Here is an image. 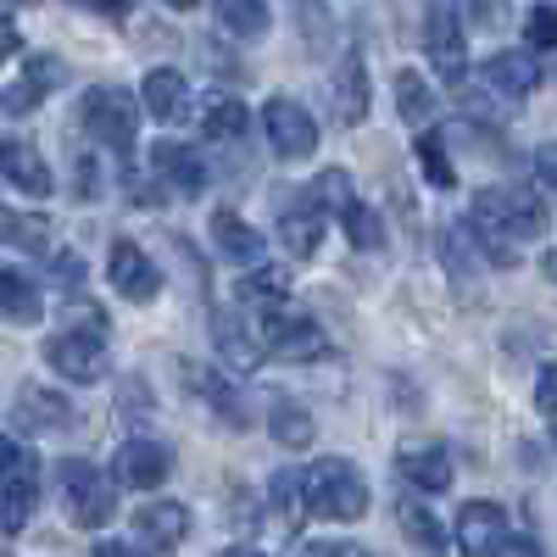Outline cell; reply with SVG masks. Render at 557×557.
Wrapping results in <instances>:
<instances>
[{"label": "cell", "mask_w": 557, "mask_h": 557, "mask_svg": "<svg viewBox=\"0 0 557 557\" xmlns=\"http://www.w3.org/2000/svg\"><path fill=\"white\" fill-rule=\"evenodd\" d=\"M212 341H218V351H223V362L235 368V374H251V368L262 362V330H246V318L240 312H212Z\"/></svg>", "instance_id": "e0dca14e"}, {"label": "cell", "mask_w": 557, "mask_h": 557, "mask_svg": "<svg viewBox=\"0 0 557 557\" xmlns=\"http://www.w3.org/2000/svg\"><path fill=\"white\" fill-rule=\"evenodd\" d=\"M78 123H84V134L96 139V146L128 157L134 134H139V101L128 96L123 84H96L84 96V107H78Z\"/></svg>", "instance_id": "277c9868"}, {"label": "cell", "mask_w": 557, "mask_h": 557, "mask_svg": "<svg viewBox=\"0 0 557 557\" xmlns=\"http://www.w3.org/2000/svg\"><path fill=\"white\" fill-rule=\"evenodd\" d=\"M457 546L469 557H496L507 546V513L496 502H462L457 513Z\"/></svg>", "instance_id": "4fadbf2b"}, {"label": "cell", "mask_w": 557, "mask_h": 557, "mask_svg": "<svg viewBox=\"0 0 557 557\" xmlns=\"http://www.w3.org/2000/svg\"><path fill=\"white\" fill-rule=\"evenodd\" d=\"M12 418H17L28 435H62V430H73V407H67V396L39 391V385H23V391H17Z\"/></svg>", "instance_id": "9a60e30c"}, {"label": "cell", "mask_w": 557, "mask_h": 557, "mask_svg": "<svg viewBox=\"0 0 557 557\" xmlns=\"http://www.w3.org/2000/svg\"><path fill=\"white\" fill-rule=\"evenodd\" d=\"M341 223H346V235H351V246L357 251H380L385 246V223H380V212L374 207H351V212H341Z\"/></svg>", "instance_id": "8d00e7d4"}, {"label": "cell", "mask_w": 557, "mask_h": 557, "mask_svg": "<svg viewBox=\"0 0 557 557\" xmlns=\"http://www.w3.org/2000/svg\"><path fill=\"white\" fill-rule=\"evenodd\" d=\"M268 496H273V513H278V524H301V513H307V474H296V469H278L273 474V485H268Z\"/></svg>", "instance_id": "d6a6232c"}, {"label": "cell", "mask_w": 557, "mask_h": 557, "mask_svg": "<svg viewBox=\"0 0 557 557\" xmlns=\"http://www.w3.org/2000/svg\"><path fill=\"white\" fill-rule=\"evenodd\" d=\"M307 513L335 524H357L368 513V480L351 469V457H323L307 469Z\"/></svg>", "instance_id": "7a4b0ae2"}, {"label": "cell", "mask_w": 557, "mask_h": 557, "mask_svg": "<svg viewBox=\"0 0 557 557\" xmlns=\"http://www.w3.org/2000/svg\"><path fill=\"white\" fill-rule=\"evenodd\" d=\"M496 557H541V546H535L530 535H507V546H502Z\"/></svg>", "instance_id": "c3c4849f"}, {"label": "cell", "mask_w": 557, "mask_h": 557, "mask_svg": "<svg viewBox=\"0 0 557 557\" xmlns=\"http://www.w3.org/2000/svg\"><path fill=\"white\" fill-rule=\"evenodd\" d=\"M457 17L474 28H496L502 23V0H457Z\"/></svg>", "instance_id": "ab89813d"}, {"label": "cell", "mask_w": 557, "mask_h": 557, "mask_svg": "<svg viewBox=\"0 0 557 557\" xmlns=\"http://www.w3.org/2000/svg\"><path fill=\"white\" fill-rule=\"evenodd\" d=\"M134 535H139V546L173 552V546H184V535H190V507L184 502H139L134 507Z\"/></svg>", "instance_id": "5bb4252c"}, {"label": "cell", "mask_w": 557, "mask_h": 557, "mask_svg": "<svg viewBox=\"0 0 557 557\" xmlns=\"http://www.w3.org/2000/svg\"><path fill=\"white\" fill-rule=\"evenodd\" d=\"M524 51H557V0H541L524 17Z\"/></svg>", "instance_id": "74e56055"}, {"label": "cell", "mask_w": 557, "mask_h": 557, "mask_svg": "<svg viewBox=\"0 0 557 557\" xmlns=\"http://www.w3.org/2000/svg\"><path fill=\"white\" fill-rule=\"evenodd\" d=\"M45 362H51L62 380H73V385H101L107 368H112L107 341L101 335H78V330H62V335L45 341Z\"/></svg>", "instance_id": "52a82bcc"}, {"label": "cell", "mask_w": 557, "mask_h": 557, "mask_svg": "<svg viewBox=\"0 0 557 557\" xmlns=\"http://www.w3.org/2000/svg\"><path fill=\"white\" fill-rule=\"evenodd\" d=\"M0 312L12 323H39V312H45L39 278H28L23 268H0Z\"/></svg>", "instance_id": "484cf974"}, {"label": "cell", "mask_w": 557, "mask_h": 557, "mask_svg": "<svg viewBox=\"0 0 557 557\" xmlns=\"http://www.w3.org/2000/svg\"><path fill=\"white\" fill-rule=\"evenodd\" d=\"M67 318H73V330H78V335H101V341H107L101 307H89V301H73V312H67Z\"/></svg>", "instance_id": "7bdbcfd3"}, {"label": "cell", "mask_w": 557, "mask_h": 557, "mask_svg": "<svg viewBox=\"0 0 557 557\" xmlns=\"http://www.w3.org/2000/svg\"><path fill=\"white\" fill-rule=\"evenodd\" d=\"M535 178H541L546 190L557 196V139H546V146L535 151Z\"/></svg>", "instance_id": "ee69618b"}, {"label": "cell", "mask_w": 557, "mask_h": 557, "mask_svg": "<svg viewBox=\"0 0 557 557\" xmlns=\"http://www.w3.org/2000/svg\"><path fill=\"white\" fill-rule=\"evenodd\" d=\"M96 557H139V552L123 546V541H107V546H96Z\"/></svg>", "instance_id": "681fc988"}, {"label": "cell", "mask_w": 557, "mask_h": 557, "mask_svg": "<svg viewBox=\"0 0 557 557\" xmlns=\"http://www.w3.org/2000/svg\"><path fill=\"white\" fill-rule=\"evenodd\" d=\"M0 173H7L23 196H51V168H45V157L28 146V139H7V151H0Z\"/></svg>", "instance_id": "cb8c5ba5"}, {"label": "cell", "mask_w": 557, "mask_h": 557, "mask_svg": "<svg viewBox=\"0 0 557 557\" xmlns=\"http://www.w3.org/2000/svg\"><path fill=\"white\" fill-rule=\"evenodd\" d=\"M23 462H28V451H23L12 435H0V480H12V474L23 469Z\"/></svg>", "instance_id": "f6af8a7d"}, {"label": "cell", "mask_w": 557, "mask_h": 557, "mask_svg": "<svg viewBox=\"0 0 557 557\" xmlns=\"http://www.w3.org/2000/svg\"><path fill=\"white\" fill-rule=\"evenodd\" d=\"M212 240H218V251L228 257V262H257L262 257V235L235 212V207H218L212 212Z\"/></svg>", "instance_id": "d4e9b609"}, {"label": "cell", "mask_w": 557, "mask_h": 557, "mask_svg": "<svg viewBox=\"0 0 557 557\" xmlns=\"http://www.w3.org/2000/svg\"><path fill=\"white\" fill-rule=\"evenodd\" d=\"M480 84L496 89V101L519 107L524 96H535V89H541V62H535V51H496L480 67Z\"/></svg>", "instance_id": "8fae6325"}, {"label": "cell", "mask_w": 557, "mask_h": 557, "mask_svg": "<svg viewBox=\"0 0 557 557\" xmlns=\"http://www.w3.org/2000/svg\"><path fill=\"white\" fill-rule=\"evenodd\" d=\"M57 84H62V62H57V57H23V73H17V84L7 89V112L28 117Z\"/></svg>", "instance_id": "44dd1931"}, {"label": "cell", "mask_w": 557, "mask_h": 557, "mask_svg": "<svg viewBox=\"0 0 557 557\" xmlns=\"http://www.w3.org/2000/svg\"><path fill=\"white\" fill-rule=\"evenodd\" d=\"M401 480L412 485V491H424V496H435V491H446L451 485V457H446V446H435V441H424V446H401Z\"/></svg>", "instance_id": "d6986e66"}, {"label": "cell", "mask_w": 557, "mask_h": 557, "mask_svg": "<svg viewBox=\"0 0 557 557\" xmlns=\"http://www.w3.org/2000/svg\"><path fill=\"white\" fill-rule=\"evenodd\" d=\"M396 519H401V535L424 552V557H446V530H441V519H435L418 496L396 502Z\"/></svg>", "instance_id": "4316f807"}, {"label": "cell", "mask_w": 557, "mask_h": 557, "mask_svg": "<svg viewBox=\"0 0 557 557\" xmlns=\"http://www.w3.org/2000/svg\"><path fill=\"white\" fill-rule=\"evenodd\" d=\"M0 151H7V139H0Z\"/></svg>", "instance_id": "db71d44e"}, {"label": "cell", "mask_w": 557, "mask_h": 557, "mask_svg": "<svg viewBox=\"0 0 557 557\" xmlns=\"http://www.w3.org/2000/svg\"><path fill=\"white\" fill-rule=\"evenodd\" d=\"M139 107H146L157 123H184L190 117V84L173 67H151L146 84H139Z\"/></svg>", "instance_id": "ac0fdd59"}, {"label": "cell", "mask_w": 557, "mask_h": 557, "mask_svg": "<svg viewBox=\"0 0 557 557\" xmlns=\"http://www.w3.org/2000/svg\"><path fill=\"white\" fill-rule=\"evenodd\" d=\"M296 17H301V28H307V45H312V51H330L335 23H330V12H323V0H296Z\"/></svg>", "instance_id": "f35d334b"}, {"label": "cell", "mask_w": 557, "mask_h": 557, "mask_svg": "<svg viewBox=\"0 0 557 557\" xmlns=\"http://www.w3.org/2000/svg\"><path fill=\"white\" fill-rule=\"evenodd\" d=\"M285 296H290V273H285V268H251V278H240V301L278 307Z\"/></svg>", "instance_id": "e575fe53"}, {"label": "cell", "mask_w": 557, "mask_h": 557, "mask_svg": "<svg viewBox=\"0 0 557 557\" xmlns=\"http://www.w3.org/2000/svg\"><path fill=\"white\" fill-rule=\"evenodd\" d=\"M424 45H430V62L446 84H462L469 78V34H462V17L451 0H430L424 12Z\"/></svg>", "instance_id": "5b68a950"}, {"label": "cell", "mask_w": 557, "mask_h": 557, "mask_svg": "<svg viewBox=\"0 0 557 557\" xmlns=\"http://www.w3.org/2000/svg\"><path fill=\"white\" fill-rule=\"evenodd\" d=\"M330 112H335V123H362V117H368V67H362V57H357V51H346V57H341V67H335V84H330Z\"/></svg>", "instance_id": "ffe728a7"}, {"label": "cell", "mask_w": 557, "mask_h": 557, "mask_svg": "<svg viewBox=\"0 0 557 557\" xmlns=\"http://www.w3.org/2000/svg\"><path fill=\"white\" fill-rule=\"evenodd\" d=\"M469 235L496 268H513L519 246L546 235V201L535 190H502V184L480 190L469 207Z\"/></svg>", "instance_id": "6da1fadb"}, {"label": "cell", "mask_w": 557, "mask_h": 557, "mask_svg": "<svg viewBox=\"0 0 557 557\" xmlns=\"http://www.w3.org/2000/svg\"><path fill=\"white\" fill-rule=\"evenodd\" d=\"M57 485H62V513L78 530H107L112 524V513H117V480L101 474L89 457H62Z\"/></svg>", "instance_id": "3957f363"}, {"label": "cell", "mask_w": 557, "mask_h": 557, "mask_svg": "<svg viewBox=\"0 0 557 557\" xmlns=\"http://www.w3.org/2000/svg\"><path fill=\"white\" fill-rule=\"evenodd\" d=\"M184 380H190V391H201V396L218 407V418H223L228 430H251V418H257V412L246 407V391H235L223 374H212V368H201V374H196L190 362H184Z\"/></svg>", "instance_id": "7402d4cb"}, {"label": "cell", "mask_w": 557, "mask_h": 557, "mask_svg": "<svg viewBox=\"0 0 557 557\" xmlns=\"http://www.w3.org/2000/svg\"><path fill=\"white\" fill-rule=\"evenodd\" d=\"M51 278H57L62 290H78V285H84V257H78V251H57V257H51Z\"/></svg>", "instance_id": "60d3db41"}, {"label": "cell", "mask_w": 557, "mask_h": 557, "mask_svg": "<svg viewBox=\"0 0 557 557\" xmlns=\"http://www.w3.org/2000/svg\"><path fill=\"white\" fill-rule=\"evenodd\" d=\"M396 112H401L407 128H430L435 123V89L424 84V73H412V67L396 73Z\"/></svg>", "instance_id": "83f0119b"}, {"label": "cell", "mask_w": 557, "mask_h": 557, "mask_svg": "<svg viewBox=\"0 0 557 557\" xmlns=\"http://www.w3.org/2000/svg\"><path fill=\"white\" fill-rule=\"evenodd\" d=\"M323 218H330V212L318 207L312 184H307V190H296L290 201H278V240H285L290 257H312V251H318V240H323Z\"/></svg>", "instance_id": "7c38bea8"}, {"label": "cell", "mask_w": 557, "mask_h": 557, "mask_svg": "<svg viewBox=\"0 0 557 557\" xmlns=\"http://www.w3.org/2000/svg\"><path fill=\"white\" fill-rule=\"evenodd\" d=\"M307 557H368V546H357V541H318V546H307Z\"/></svg>", "instance_id": "7dc6e473"}, {"label": "cell", "mask_w": 557, "mask_h": 557, "mask_svg": "<svg viewBox=\"0 0 557 557\" xmlns=\"http://www.w3.org/2000/svg\"><path fill=\"white\" fill-rule=\"evenodd\" d=\"M541 273H546V278H552V285H557V246H552V251H546V257H541Z\"/></svg>", "instance_id": "f907efd6"}, {"label": "cell", "mask_w": 557, "mask_h": 557, "mask_svg": "<svg viewBox=\"0 0 557 557\" xmlns=\"http://www.w3.org/2000/svg\"><path fill=\"white\" fill-rule=\"evenodd\" d=\"M223 557H262V552H257V546H228Z\"/></svg>", "instance_id": "816d5d0a"}, {"label": "cell", "mask_w": 557, "mask_h": 557, "mask_svg": "<svg viewBox=\"0 0 557 557\" xmlns=\"http://www.w3.org/2000/svg\"><path fill=\"white\" fill-rule=\"evenodd\" d=\"M168 7H173V12H190V7H201V0H168Z\"/></svg>", "instance_id": "f5cc1de1"}, {"label": "cell", "mask_w": 557, "mask_h": 557, "mask_svg": "<svg viewBox=\"0 0 557 557\" xmlns=\"http://www.w3.org/2000/svg\"><path fill=\"white\" fill-rule=\"evenodd\" d=\"M312 196H318L323 212H351V207H357V196H351V173H346V168H323V173L312 178Z\"/></svg>", "instance_id": "d590c367"}, {"label": "cell", "mask_w": 557, "mask_h": 557, "mask_svg": "<svg viewBox=\"0 0 557 557\" xmlns=\"http://www.w3.org/2000/svg\"><path fill=\"white\" fill-rule=\"evenodd\" d=\"M262 346L273 357H290V362H312L330 351V335L318 330L307 312H285V307H268L262 312Z\"/></svg>", "instance_id": "ba28073f"}, {"label": "cell", "mask_w": 557, "mask_h": 557, "mask_svg": "<svg viewBox=\"0 0 557 557\" xmlns=\"http://www.w3.org/2000/svg\"><path fill=\"white\" fill-rule=\"evenodd\" d=\"M418 168H424V178L435 184V190H451L457 173H451V162H446V134H435V128L418 134Z\"/></svg>", "instance_id": "836d02e7"}, {"label": "cell", "mask_w": 557, "mask_h": 557, "mask_svg": "<svg viewBox=\"0 0 557 557\" xmlns=\"http://www.w3.org/2000/svg\"><path fill=\"white\" fill-rule=\"evenodd\" d=\"M34 502H39V469L28 457L12 480H0V535H17L34 519Z\"/></svg>", "instance_id": "603a6c76"}, {"label": "cell", "mask_w": 557, "mask_h": 557, "mask_svg": "<svg viewBox=\"0 0 557 557\" xmlns=\"http://www.w3.org/2000/svg\"><path fill=\"white\" fill-rule=\"evenodd\" d=\"M0 107H7V96H0Z\"/></svg>", "instance_id": "11a10c76"}, {"label": "cell", "mask_w": 557, "mask_h": 557, "mask_svg": "<svg viewBox=\"0 0 557 557\" xmlns=\"http://www.w3.org/2000/svg\"><path fill=\"white\" fill-rule=\"evenodd\" d=\"M107 268H112V290L123 296V301H157L162 296V273H157V262L139 251L134 240H112V257H107Z\"/></svg>", "instance_id": "30bf717a"}, {"label": "cell", "mask_w": 557, "mask_h": 557, "mask_svg": "<svg viewBox=\"0 0 557 557\" xmlns=\"http://www.w3.org/2000/svg\"><path fill=\"white\" fill-rule=\"evenodd\" d=\"M262 128H268L273 157H285V162H307V157L318 151V123H312V112H307L301 101H290V96H273V101L262 107Z\"/></svg>", "instance_id": "8992f818"}, {"label": "cell", "mask_w": 557, "mask_h": 557, "mask_svg": "<svg viewBox=\"0 0 557 557\" xmlns=\"http://www.w3.org/2000/svg\"><path fill=\"white\" fill-rule=\"evenodd\" d=\"M535 407H541L546 418H557V362L541 368V380H535Z\"/></svg>", "instance_id": "b9f144b4"}, {"label": "cell", "mask_w": 557, "mask_h": 557, "mask_svg": "<svg viewBox=\"0 0 557 557\" xmlns=\"http://www.w3.org/2000/svg\"><path fill=\"white\" fill-rule=\"evenodd\" d=\"M268 435L285 446V451H301V446H312V412L301 407V401H285L278 396L273 401V412H268Z\"/></svg>", "instance_id": "f1b7e54d"}, {"label": "cell", "mask_w": 557, "mask_h": 557, "mask_svg": "<svg viewBox=\"0 0 557 557\" xmlns=\"http://www.w3.org/2000/svg\"><path fill=\"white\" fill-rule=\"evenodd\" d=\"M251 117H246V101H212L201 112V134L212 139V146H235V139H246Z\"/></svg>", "instance_id": "f546056e"}, {"label": "cell", "mask_w": 557, "mask_h": 557, "mask_svg": "<svg viewBox=\"0 0 557 557\" xmlns=\"http://www.w3.org/2000/svg\"><path fill=\"white\" fill-rule=\"evenodd\" d=\"M151 173L168 178V190L178 196H201L207 190V162L196 146H178V139H162V146L151 151Z\"/></svg>", "instance_id": "2e32d148"}, {"label": "cell", "mask_w": 557, "mask_h": 557, "mask_svg": "<svg viewBox=\"0 0 557 557\" xmlns=\"http://www.w3.org/2000/svg\"><path fill=\"white\" fill-rule=\"evenodd\" d=\"M173 474V457L162 441H146V435H134L112 451V480L128 485V491H157L162 480Z\"/></svg>", "instance_id": "9c48e42d"}, {"label": "cell", "mask_w": 557, "mask_h": 557, "mask_svg": "<svg viewBox=\"0 0 557 557\" xmlns=\"http://www.w3.org/2000/svg\"><path fill=\"white\" fill-rule=\"evenodd\" d=\"M218 23L235 39H262L268 34V0H212Z\"/></svg>", "instance_id": "4dcf8cb0"}, {"label": "cell", "mask_w": 557, "mask_h": 557, "mask_svg": "<svg viewBox=\"0 0 557 557\" xmlns=\"http://www.w3.org/2000/svg\"><path fill=\"white\" fill-rule=\"evenodd\" d=\"M0 240H7V246H17V251H45V246H51V223H45L39 212H7V207H0Z\"/></svg>", "instance_id": "1f68e13d"}, {"label": "cell", "mask_w": 557, "mask_h": 557, "mask_svg": "<svg viewBox=\"0 0 557 557\" xmlns=\"http://www.w3.org/2000/svg\"><path fill=\"white\" fill-rule=\"evenodd\" d=\"M73 7H84V12H96V17H112V23H123L134 0H73Z\"/></svg>", "instance_id": "bcb514c9"}]
</instances>
